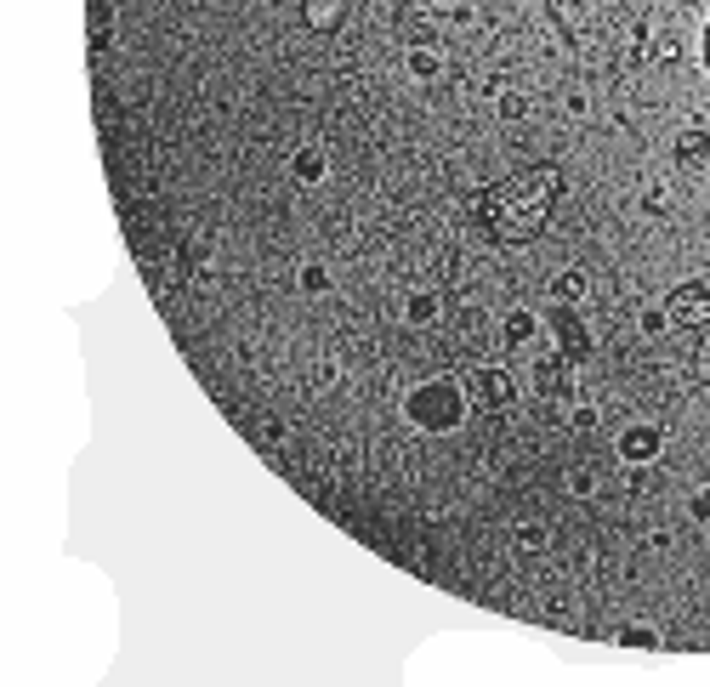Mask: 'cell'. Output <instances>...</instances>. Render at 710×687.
I'll use <instances>...</instances> for the list:
<instances>
[{
    "label": "cell",
    "instance_id": "7a4b0ae2",
    "mask_svg": "<svg viewBox=\"0 0 710 687\" xmlns=\"http://www.w3.org/2000/svg\"><path fill=\"white\" fill-rule=\"evenodd\" d=\"M466 404H472V392L455 375H426V381H415L404 392V415L421 432H455L466 421Z\"/></svg>",
    "mask_w": 710,
    "mask_h": 687
},
{
    "label": "cell",
    "instance_id": "3957f363",
    "mask_svg": "<svg viewBox=\"0 0 710 687\" xmlns=\"http://www.w3.org/2000/svg\"><path fill=\"white\" fill-rule=\"evenodd\" d=\"M546 330H551V341H557V353H563L568 364H586L591 358V324L574 301H551Z\"/></svg>",
    "mask_w": 710,
    "mask_h": 687
},
{
    "label": "cell",
    "instance_id": "ac0fdd59",
    "mask_svg": "<svg viewBox=\"0 0 710 687\" xmlns=\"http://www.w3.org/2000/svg\"><path fill=\"white\" fill-rule=\"evenodd\" d=\"M568 489H574V494H597V472L574 466V472H568Z\"/></svg>",
    "mask_w": 710,
    "mask_h": 687
},
{
    "label": "cell",
    "instance_id": "277c9868",
    "mask_svg": "<svg viewBox=\"0 0 710 687\" xmlns=\"http://www.w3.org/2000/svg\"><path fill=\"white\" fill-rule=\"evenodd\" d=\"M665 318H671L676 330H705L710 324V284H699V279L676 284L671 296H665Z\"/></svg>",
    "mask_w": 710,
    "mask_h": 687
},
{
    "label": "cell",
    "instance_id": "2e32d148",
    "mask_svg": "<svg viewBox=\"0 0 710 687\" xmlns=\"http://www.w3.org/2000/svg\"><path fill=\"white\" fill-rule=\"evenodd\" d=\"M614 642H620V648H659V631L654 625H620Z\"/></svg>",
    "mask_w": 710,
    "mask_h": 687
},
{
    "label": "cell",
    "instance_id": "d6986e66",
    "mask_svg": "<svg viewBox=\"0 0 710 687\" xmlns=\"http://www.w3.org/2000/svg\"><path fill=\"white\" fill-rule=\"evenodd\" d=\"M517 546H523V551H540V546H546V529H540V523H523V529H517Z\"/></svg>",
    "mask_w": 710,
    "mask_h": 687
},
{
    "label": "cell",
    "instance_id": "603a6c76",
    "mask_svg": "<svg viewBox=\"0 0 710 687\" xmlns=\"http://www.w3.org/2000/svg\"><path fill=\"white\" fill-rule=\"evenodd\" d=\"M699 63H705V74H710V18H705V35H699Z\"/></svg>",
    "mask_w": 710,
    "mask_h": 687
},
{
    "label": "cell",
    "instance_id": "44dd1931",
    "mask_svg": "<svg viewBox=\"0 0 710 687\" xmlns=\"http://www.w3.org/2000/svg\"><path fill=\"white\" fill-rule=\"evenodd\" d=\"M642 330H648V335L671 330V318H665V307H648V313H642Z\"/></svg>",
    "mask_w": 710,
    "mask_h": 687
},
{
    "label": "cell",
    "instance_id": "ba28073f",
    "mask_svg": "<svg viewBox=\"0 0 710 687\" xmlns=\"http://www.w3.org/2000/svg\"><path fill=\"white\" fill-rule=\"evenodd\" d=\"M302 23L313 35H336L347 23V0H302Z\"/></svg>",
    "mask_w": 710,
    "mask_h": 687
},
{
    "label": "cell",
    "instance_id": "52a82bcc",
    "mask_svg": "<svg viewBox=\"0 0 710 687\" xmlns=\"http://www.w3.org/2000/svg\"><path fill=\"white\" fill-rule=\"evenodd\" d=\"M534 387H540V398H568V392H574V364H568L563 353L546 358V364H534Z\"/></svg>",
    "mask_w": 710,
    "mask_h": 687
},
{
    "label": "cell",
    "instance_id": "9a60e30c",
    "mask_svg": "<svg viewBox=\"0 0 710 687\" xmlns=\"http://www.w3.org/2000/svg\"><path fill=\"white\" fill-rule=\"evenodd\" d=\"M551 18L563 23L568 35H580V23H586V0H551Z\"/></svg>",
    "mask_w": 710,
    "mask_h": 687
},
{
    "label": "cell",
    "instance_id": "7c38bea8",
    "mask_svg": "<svg viewBox=\"0 0 710 687\" xmlns=\"http://www.w3.org/2000/svg\"><path fill=\"white\" fill-rule=\"evenodd\" d=\"M404 63H409L415 80H438V74H444V52H438V46H409Z\"/></svg>",
    "mask_w": 710,
    "mask_h": 687
},
{
    "label": "cell",
    "instance_id": "7402d4cb",
    "mask_svg": "<svg viewBox=\"0 0 710 687\" xmlns=\"http://www.w3.org/2000/svg\"><path fill=\"white\" fill-rule=\"evenodd\" d=\"M693 517H699V523H710V483L693 494Z\"/></svg>",
    "mask_w": 710,
    "mask_h": 687
},
{
    "label": "cell",
    "instance_id": "6da1fadb",
    "mask_svg": "<svg viewBox=\"0 0 710 687\" xmlns=\"http://www.w3.org/2000/svg\"><path fill=\"white\" fill-rule=\"evenodd\" d=\"M557 194H563V171L557 165H529V171L483 188L478 222L495 245H529V239L546 233L551 211H557Z\"/></svg>",
    "mask_w": 710,
    "mask_h": 687
},
{
    "label": "cell",
    "instance_id": "30bf717a",
    "mask_svg": "<svg viewBox=\"0 0 710 687\" xmlns=\"http://www.w3.org/2000/svg\"><path fill=\"white\" fill-rule=\"evenodd\" d=\"M324 171H330V159H324V148H319V142H307V148H296V159H290V177L302 182V188L324 182Z\"/></svg>",
    "mask_w": 710,
    "mask_h": 687
},
{
    "label": "cell",
    "instance_id": "4fadbf2b",
    "mask_svg": "<svg viewBox=\"0 0 710 687\" xmlns=\"http://www.w3.org/2000/svg\"><path fill=\"white\" fill-rule=\"evenodd\" d=\"M586 290H591V279L580 273V267H568V273H557V279H551V301H574V307H580V301H586Z\"/></svg>",
    "mask_w": 710,
    "mask_h": 687
},
{
    "label": "cell",
    "instance_id": "ffe728a7",
    "mask_svg": "<svg viewBox=\"0 0 710 687\" xmlns=\"http://www.w3.org/2000/svg\"><path fill=\"white\" fill-rule=\"evenodd\" d=\"M500 114H506V120H523V114H529V103H523L517 91H500Z\"/></svg>",
    "mask_w": 710,
    "mask_h": 687
},
{
    "label": "cell",
    "instance_id": "8fae6325",
    "mask_svg": "<svg viewBox=\"0 0 710 687\" xmlns=\"http://www.w3.org/2000/svg\"><path fill=\"white\" fill-rule=\"evenodd\" d=\"M500 335H506V347H529L534 335H540V318H534L529 307H512L506 324H500Z\"/></svg>",
    "mask_w": 710,
    "mask_h": 687
},
{
    "label": "cell",
    "instance_id": "e0dca14e",
    "mask_svg": "<svg viewBox=\"0 0 710 687\" xmlns=\"http://www.w3.org/2000/svg\"><path fill=\"white\" fill-rule=\"evenodd\" d=\"M302 290H307V296H324V290H330V273H324L319 262H307L302 267Z\"/></svg>",
    "mask_w": 710,
    "mask_h": 687
},
{
    "label": "cell",
    "instance_id": "8992f818",
    "mask_svg": "<svg viewBox=\"0 0 710 687\" xmlns=\"http://www.w3.org/2000/svg\"><path fill=\"white\" fill-rule=\"evenodd\" d=\"M614 449H620L625 466H648V460H659V449H665V432H659V426H648V421H631L620 432V443H614Z\"/></svg>",
    "mask_w": 710,
    "mask_h": 687
},
{
    "label": "cell",
    "instance_id": "5b68a950",
    "mask_svg": "<svg viewBox=\"0 0 710 687\" xmlns=\"http://www.w3.org/2000/svg\"><path fill=\"white\" fill-rule=\"evenodd\" d=\"M466 392H472L483 409H512V404H517V381H512V370H500V364H483V370H472Z\"/></svg>",
    "mask_w": 710,
    "mask_h": 687
},
{
    "label": "cell",
    "instance_id": "5bb4252c",
    "mask_svg": "<svg viewBox=\"0 0 710 687\" xmlns=\"http://www.w3.org/2000/svg\"><path fill=\"white\" fill-rule=\"evenodd\" d=\"M438 307H444V301L432 296V290H415V296L404 301V318H409V324H432V318H438Z\"/></svg>",
    "mask_w": 710,
    "mask_h": 687
},
{
    "label": "cell",
    "instance_id": "9c48e42d",
    "mask_svg": "<svg viewBox=\"0 0 710 687\" xmlns=\"http://www.w3.org/2000/svg\"><path fill=\"white\" fill-rule=\"evenodd\" d=\"M676 165L693 171V177H699V171L710 177V131H682V137H676Z\"/></svg>",
    "mask_w": 710,
    "mask_h": 687
}]
</instances>
